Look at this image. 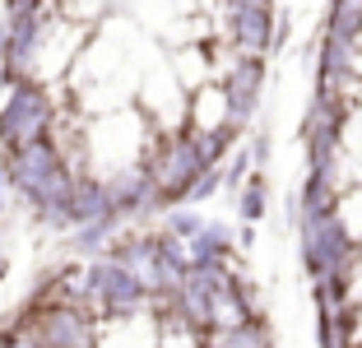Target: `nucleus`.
<instances>
[{"label": "nucleus", "mask_w": 362, "mask_h": 348, "mask_svg": "<svg viewBox=\"0 0 362 348\" xmlns=\"http://www.w3.org/2000/svg\"><path fill=\"white\" fill-rule=\"evenodd\" d=\"M0 163H5V172H10L14 195L33 209V219L47 223L52 232H70L75 228L79 172H75V163L65 158V149L56 144V139L14 149V153H0Z\"/></svg>", "instance_id": "1"}, {"label": "nucleus", "mask_w": 362, "mask_h": 348, "mask_svg": "<svg viewBox=\"0 0 362 348\" xmlns=\"http://www.w3.org/2000/svg\"><path fill=\"white\" fill-rule=\"evenodd\" d=\"M139 168L153 177V186L163 195V209H181L195 181L204 172H214V163L204 153V139L181 126V130H158V139H153V149L144 153Z\"/></svg>", "instance_id": "2"}, {"label": "nucleus", "mask_w": 362, "mask_h": 348, "mask_svg": "<svg viewBox=\"0 0 362 348\" xmlns=\"http://www.w3.org/2000/svg\"><path fill=\"white\" fill-rule=\"evenodd\" d=\"M298 255H302V269H307L311 284H330V279H353L358 284L362 242L353 237L344 214L302 223L298 228Z\"/></svg>", "instance_id": "3"}, {"label": "nucleus", "mask_w": 362, "mask_h": 348, "mask_svg": "<svg viewBox=\"0 0 362 348\" xmlns=\"http://www.w3.org/2000/svg\"><path fill=\"white\" fill-rule=\"evenodd\" d=\"M56 116H61L56 112V98L42 79H14V84H5V98H0V144H5V153L52 139Z\"/></svg>", "instance_id": "4"}, {"label": "nucleus", "mask_w": 362, "mask_h": 348, "mask_svg": "<svg viewBox=\"0 0 362 348\" xmlns=\"http://www.w3.org/2000/svg\"><path fill=\"white\" fill-rule=\"evenodd\" d=\"M223 42L233 47V56H274L279 47V19L284 14L274 5H260V0H233L223 5Z\"/></svg>", "instance_id": "5"}, {"label": "nucleus", "mask_w": 362, "mask_h": 348, "mask_svg": "<svg viewBox=\"0 0 362 348\" xmlns=\"http://www.w3.org/2000/svg\"><path fill=\"white\" fill-rule=\"evenodd\" d=\"M265 61L260 56H233V61L218 70V88L228 98V126L246 130L260 112V98H265Z\"/></svg>", "instance_id": "6"}, {"label": "nucleus", "mask_w": 362, "mask_h": 348, "mask_svg": "<svg viewBox=\"0 0 362 348\" xmlns=\"http://www.w3.org/2000/svg\"><path fill=\"white\" fill-rule=\"evenodd\" d=\"M362 70V42H344V37H330L320 33L316 37V88H330V93H344L358 84Z\"/></svg>", "instance_id": "7"}, {"label": "nucleus", "mask_w": 362, "mask_h": 348, "mask_svg": "<svg viewBox=\"0 0 362 348\" xmlns=\"http://www.w3.org/2000/svg\"><path fill=\"white\" fill-rule=\"evenodd\" d=\"M98 348H163V320H158V311L98 320Z\"/></svg>", "instance_id": "8"}, {"label": "nucleus", "mask_w": 362, "mask_h": 348, "mask_svg": "<svg viewBox=\"0 0 362 348\" xmlns=\"http://www.w3.org/2000/svg\"><path fill=\"white\" fill-rule=\"evenodd\" d=\"M112 219H117L112 181L88 177V172H84V177H79V190H75V228H93V223H112Z\"/></svg>", "instance_id": "9"}, {"label": "nucleus", "mask_w": 362, "mask_h": 348, "mask_svg": "<svg viewBox=\"0 0 362 348\" xmlns=\"http://www.w3.org/2000/svg\"><path fill=\"white\" fill-rule=\"evenodd\" d=\"M191 269H209V265H233L237 260V237H233V228L228 223H218V219H209V228L195 237L191 246Z\"/></svg>", "instance_id": "10"}, {"label": "nucleus", "mask_w": 362, "mask_h": 348, "mask_svg": "<svg viewBox=\"0 0 362 348\" xmlns=\"http://www.w3.org/2000/svg\"><path fill=\"white\" fill-rule=\"evenodd\" d=\"M320 33L344 37V42H362V0H339V5H330L325 19H320Z\"/></svg>", "instance_id": "11"}, {"label": "nucleus", "mask_w": 362, "mask_h": 348, "mask_svg": "<svg viewBox=\"0 0 362 348\" xmlns=\"http://www.w3.org/2000/svg\"><path fill=\"white\" fill-rule=\"evenodd\" d=\"M265 209H269V177L265 172H251V181L237 190V219H242L246 228H256V223L265 219Z\"/></svg>", "instance_id": "12"}, {"label": "nucleus", "mask_w": 362, "mask_h": 348, "mask_svg": "<svg viewBox=\"0 0 362 348\" xmlns=\"http://www.w3.org/2000/svg\"><path fill=\"white\" fill-rule=\"evenodd\" d=\"M204 228H209V219H200L195 209H168V219H163V232H172V237L186 242V246H191Z\"/></svg>", "instance_id": "13"}, {"label": "nucleus", "mask_w": 362, "mask_h": 348, "mask_svg": "<svg viewBox=\"0 0 362 348\" xmlns=\"http://www.w3.org/2000/svg\"><path fill=\"white\" fill-rule=\"evenodd\" d=\"M218 190H223V168L204 172V177H200V181L191 186V195H186V204H181V209H195V204H204L209 195H218Z\"/></svg>", "instance_id": "14"}, {"label": "nucleus", "mask_w": 362, "mask_h": 348, "mask_svg": "<svg viewBox=\"0 0 362 348\" xmlns=\"http://www.w3.org/2000/svg\"><path fill=\"white\" fill-rule=\"evenodd\" d=\"M246 153H251V163H256V172H265L269 163V135L260 130V135H251V144H246Z\"/></svg>", "instance_id": "15"}, {"label": "nucleus", "mask_w": 362, "mask_h": 348, "mask_svg": "<svg viewBox=\"0 0 362 348\" xmlns=\"http://www.w3.org/2000/svg\"><path fill=\"white\" fill-rule=\"evenodd\" d=\"M10 195H14L10 172H5V163H0V219H5V209H10Z\"/></svg>", "instance_id": "16"}, {"label": "nucleus", "mask_w": 362, "mask_h": 348, "mask_svg": "<svg viewBox=\"0 0 362 348\" xmlns=\"http://www.w3.org/2000/svg\"><path fill=\"white\" fill-rule=\"evenodd\" d=\"M10 274V255H5V232H0V279Z\"/></svg>", "instance_id": "17"}, {"label": "nucleus", "mask_w": 362, "mask_h": 348, "mask_svg": "<svg viewBox=\"0 0 362 348\" xmlns=\"http://www.w3.org/2000/svg\"><path fill=\"white\" fill-rule=\"evenodd\" d=\"M358 325H362V302H358Z\"/></svg>", "instance_id": "18"}, {"label": "nucleus", "mask_w": 362, "mask_h": 348, "mask_svg": "<svg viewBox=\"0 0 362 348\" xmlns=\"http://www.w3.org/2000/svg\"><path fill=\"white\" fill-rule=\"evenodd\" d=\"M344 348H362V344H344Z\"/></svg>", "instance_id": "19"}]
</instances>
